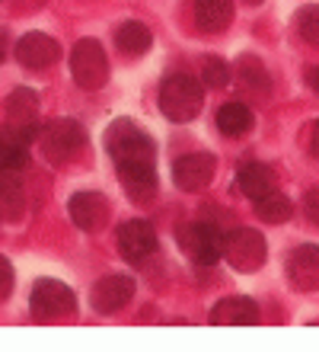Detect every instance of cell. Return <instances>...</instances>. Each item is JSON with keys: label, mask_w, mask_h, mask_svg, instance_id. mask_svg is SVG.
<instances>
[{"label": "cell", "mask_w": 319, "mask_h": 352, "mask_svg": "<svg viewBox=\"0 0 319 352\" xmlns=\"http://www.w3.org/2000/svg\"><path fill=\"white\" fill-rule=\"evenodd\" d=\"M106 154L112 157L115 170L147 167L156 164V144L134 119H115L106 129Z\"/></svg>", "instance_id": "obj_1"}, {"label": "cell", "mask_w": 319, "mask_h": 352, "mask_svg": "<svg viewBox=\"0 0 319 352\" xmlns=\"http://www.w3.org/2000/svg\"><path fill=\"white\" fill-rule=\"evenodd\" d=\"M36 144L38 154L51 164V167H61L67 160H73L86 148V129H83L77 119H48L38 122L36 131Z\"/></svg>", "instance_id": "obj_2"}, {"label": "cell", "mask_w": 319, "mask_h": 352, "mask_svg": "<svg viewBox=\"0 0 319 352\" xmlns=\"http://www.w3.org/2000/svg\"><path fill=\"white\" fill-rule=\"evenodd\" d=\"M204 109V87L191 74H169L160 84V112L176 125H189Z\"/></svg>", "instance_id": "obj_3"}, {"label": "cell", "mask_w": 319, "mask_h": 352, "mask_svg": "<svg viewBox=\"0 0 319 352\" xmlns=\"http://www.w3.org/2000/svg\"><path fill=\"white\" fill-rule=\"evenodd\" d=\"M220 260H227V266L239 276H249V272H259L268 260V243H265V234H259L255 228H233V231L224 234V253Z\"/></svg>", "instance_id": "obj_4"}, {"label": "cell", "mask_w": 319, "mask_h": 352, "mask_svg": "<svg viewBox=\"0 0 319 352\" xmlns=\"http://www.w3.org/2000/svg\"><path fill=\"white\" fill-rule=\"evenodd\" d=\"M109 58H106V48L96 42V38H80L73 42L71 48V77L73 84L86 93H96L109 84Z\"/></svg>", "instance_id": "obj_5"}, {"label": "cell", "mask_w": 319, "mask_h": 352, "mask_svg": "<svg viewBox=\"0 0 319 352\" xmlns=\"http://www.w3.org/2000/svg\"><path fill=\"white\" fill-rule=\"evenodd\" d=\"M29 311L36 320H64V317L77 314V295L71 292V285H64L61 278H38L29 295Z\"/></svg>", "instance_id": "obj_6"}, {"label": "cell", "mask_w": 319, "mask_h": 352, "mask_svg": "<svg viewBox=\"0 0 319 352\" xmlns=\"http://www.w3.org/2000/svg\"><path fill=\"white\" fill-rule=\"evenodd\" d=\"M176 243L195 266H214L224 253V231L211 221H189L179 228Z\"/></svg>", "instance_id": "obj_7"}, {"label": "cell", "mask_w": 319, "mask_h": 352, "mask_svg": "<svg viewBox=\"0 0 319 352\" xmlns=\"http://www.w3.org/2000/svg\"><path fill=\"white\" fill-rule=\"evenodd\" d=\"M115 247L125 256L131 266H144L150 256H156L160 250V237H156L154 224L144 221V218H131V221H121L119 231H115Z\"/></svg>", "instance_id": "obj_8"}, {"label": "cell", "mask_w": 319, "mask_h": 352, "mask_svg": "<svg viewBox=\"0 0 319 352\" xmlns=\"http://www.w3.org/2000/svg\"><path fill=\"white\" fill-rule=\"evenodd\" d=\"M214 173H217V157L211 151H191L173 164V183L182 189V192H201L214 183Z\"/></svg>", "instance_id": "obj_9"}, {"label": "cell", "mask_w": 319, "mask_h": 352, "mask_svg": "<svg viewBox=\"0 0 319 352\" xmlns=\"http://www.w3.org/2000/svg\"><path fill=\"white\" fill-rule=\"evenodd\" d=\"M134 288L137 282L128 272H109L102 276L90 292V305L96 314H119L121 307L134 298Z\"/></svg>", "instance_id": "obj_10"}, {"label": "cell", "mask_w": 319, "mask_h": 352, "mask_svg": "<svg viewBox=\"0 0 319 352\" xmlns=\"http://www.w3.org/2000/svg\"><path fill=\"white\" fill-rule=\"evenodd\" d=\"M67 212H71V221L86 234H96L109 224L112 214V202L102 192H93V189H83V192H73L67 199Z\"/></svg>", "instance_id": "obj_11"}, {"label": "cell", "mask_w": 319, "mask_h": 352, "mask_svg": "<svg viewBox=\"0 0 319 352\" xmlns=\"http://www.w3.org/2000/svg\"><path fill=\"white\" fill-rule=\"evenodd\" d=\"M13 55H16V61L26 67V71H48V67H55L58 61H61L64 48L58 38L45 36V32H26V36L16 42Z\"/></svg>", "instance_id": "obj_12"}, {"label": "cell", "mask_w": 319, "mask_h": 352, "mask_svg": "<svg viewBox=\"0 0 319 352\" xmlns=\"http://www.w3.org/2000/svg\"><path fill=\"white\" fill-rule=\"evenodd\" d=\"M287 282L297 292H319V247L300 243L287 253Z\"/></svg>", "instance_id": "obj_13"}, {"label": "cell", "mask_w": 319, "mask_h": 352, "mask_svg": "<svg viewBox=\"0 0 319 352\" xmlns=\"http://www.w3.org/2000/svg\"><path fill=\"white\" fill-rule=\"evenodd\" d=\"M3 112H7V125H13L26 138L36 141V131H38V93L36 90L16 87L7 96V102H3Z\"/></svg>", "instance_id": "obj_14"}, {"label": "cell", "mask_w": 319, "mask_h": 352, "mask_svg": "<svg viewBox=\"0 0 319 352\" xmlns=\"http://www.w3.org/2000/svg\"><path fill=\"white\" fill-rule=\"evenodd\" d=\"M208 320L214 327H252L259 324V305L246 295H227L211 307Z\"/></svg>", "instance_id": "obj_15"}, {"label": "cell", "mask_w": 319, "mask_h": 352, "mask_svg": "<svg viewBox=\"0 0 319 352\" xmlns=\"http://www.w3.org/2000/svg\"><path fill=\"white\" fill-rule=\"evenodd\" d=\"M195 3V26L208 36H220L233 26L237 7L233 0H191Z\"/></svg>", "instance_id": "obj_16"}, {"label": "cell", "mask_w": 319, "mask_h": 352, "mask_svg": "<svg viewBox=\"0 0 319 352\" xmlns=\"http://www.w3.org/2000/svg\"><path fill=\"white\" fill-rule=\"evenodd\" d=\"M121 186H125V195L134 205H150L160 192V179H156V164H147V167H128L119 170Z\"/></svg>", "instance_id": "obj_17"}, {"label": "cell", "mask_w": 319, "mask_h": 352, "mask_svg": "<svg viewBox=\"0 0 319 352\" xmlns=\"http://www.w3.org/2000/svg\"><path fill=\"white\" fill-rule=\"evenodd\" d=\"M29 144L32 138H26L13 125H0V173H19L29 164Z\"/></svg>", "instance_id": "obj_18"}, {"label": "cell", "mask_w": 319, "mask_h": 352, "mask_svg": "<svg viewBox=\"0 0 319 352\" xmlns=\"http://www.w3.org/2000/svg\"><path fill=\"white\" fill-rule=\"evenodd\" d=\"M274 189V170L262 160H246V164H239L237 170V192L246 195V199H262L265 192H272Z\"/></svg>", "instance_id": "obj_19"}, {"label": "cell", "mask_w": 319, "mask_h": 352, "mask_svg": "<svg viewBox=\"0 0 319 352\" xmlns=\"http://www.w3.org/2000/svg\"><path fill=\"white\" fill-rule=\"evenodd\" d=\"M233 74H237L239 87H246L249 93H259V96H268L272 90V74H268V67L259 55L246 52V55L237 58V65H233Z\"/></svg>", "instance_id": "obj_20"}, {"label": "cell", "mask_w": 319, "mask_h": 352, "mask_svg": "<svg viewBox=\"0 0 319 352\" xmlns=\"http://www.w3.org/2000/svg\"><path fill=\"white\" fill-rule=\"evenodd\" d=\"M217 129L220 135H227V138H243L249 131L255 129V112L249 109L246 102H224L217 109Z\"/></svg>", "instance_id": "obj_21"}, {"label": "cell", "mask_w": 319, "mask_h": 352, "mask_svg": "<svg viewBox=\"0 0 319 352\" xmlns=\"http://www.w3.org/2000/svg\"><path fill=\"white\" fill-rule=\"evenodd\" d=\"M26 212V189L19 173H0V221H19Z\"/></svg>", "instance_id": "obj_22"}, {"label": "cell", "mask_w": 319, "mask_h": 352, "mask_svg": "<svg viewBox=\"0 0 319 352\" xmlns=\"http://www.w3.org/2000/svg\"><path fill=\"white\" fill-rule=\"evenodd\" d=\"M115 45H119V52H125L128 58H141L147 48L154 45V32H150L147 23H141V19H128V23H121V26L115 29Z\"/></svg>", "instance_id": "obj_23"}, {"label": "cell", "mask_w": 319, "mask_h": 352, "mask_svg": "<svg viewBox=\"0 0 319 352\" xmlns=\"http://www.w3.org/2000/svg\"><path fill=\"white\" fill-rule=\"evenodd\" d=\"M255 218L265 224H284L294 218V202L287 199L284 192H278V189H272V192H265L262 199H255Z\"/></svg>", "instance_id": "obj_24"}, {"label": "cell", "mask_w": 319, "mask_h": 352, "mask_svg": "<svg viewBox=\"0 0 319 352\" xmlns=\"http://www.w3.org/2000/svg\"><path fill=\"white\" fill-rule=\"evenodd\" d=\"M294 29L310 48H319V3H307L294 13Z\"/></svg>", "instance_id": "obj_25"}, {"label": "cell", "mask_w": 319, "mask_h": 352, "mask_svg": "<svg viewBox=\"0 0 319 352\" xmlns=\"http://www.w3.org/2000/svg\"><path fill=\"white\" fill-rule=\"evenodd\" d=\"M230 80H233V67L224 58H204V65H201V87L224 90V87H230Z\"/></svg>", "instance_id": "obj_26"}, {"label": "cell", "mask_w": 319, "mask_h": 352, "mask_svg": "<svg viewBox=\"0 0 319 352\" xmlns=\"http://www.w3.org/2000/svg\"><path fill=\"white\" fill-rule=\"evenodd\" d=\"M13 266H10L7 256H0V301H7L13 295Z\"/></svg>", "instance_id": "obj_27"}, {"label": "cell", "mask_w": 319, "mask_h": 352, "mask_svg": "<svg viewBox=\"0 0 319 352\" xmlns=\"http://www.w3.org/2000/svg\"><path fill=\"white\" fill-rule=\"evenodd\" d=\"M303 214H307V218H310V221L319 228V186L303 195Z\"/></svg>", "instance_id": "obj_28"}, {"label": "cell", "mask_w": 319, "mask_h": 352, "mask_svg": "<svg viewBox=\"0 0 319 352\" xmlns=\"http://www.w3.org/2000/svg\"><path fill=\"white\" fill-rule=\"evenodd\" d=\"M307 148H310V154L319 160V119L310 125V141H307Z\"/></svg>", "instance_id": "obj_29"}, {"label": "cell", "mask_w": 319, "mask_h": 352, "mask_svg": "<svg viewBox=\"0 0 319 352\" xmlns=\"http://www.w3.org/2000/svg\"><path fill=\"white\" fill-rule=\"evenodd\" d=\"M7 61V29L0 26V65Z\"/></svg>", "instance_id": "obj_30"}, {"label": "cell", "mask_w": 319, "mask_h": 352, "mask_svg": "<svg viewBox=\"0 0 319 352\" xmlns=\"http://www.w3.org/2000/svg\"><path fill=\"white\" fill-rule=\"evenodd\" d=\"M307 80H310V87L319 93V67H310V74H307Z\"/></svg>", "instance_id": "obj_31"}, {"label": "cell", "mask_w": 319, "mask_h": 352, "mask_svg": "<svg viewBox=\"0 0 319 352\" xmlns=\"http://www.w3.org/2000/svg\"><path fill=\"white\" fill-rule=\"evenodd\" d=\"M249 7H259V3H265V0H246Z\"/></svg>", "instance_id": "obj_32"}]
</instances>
